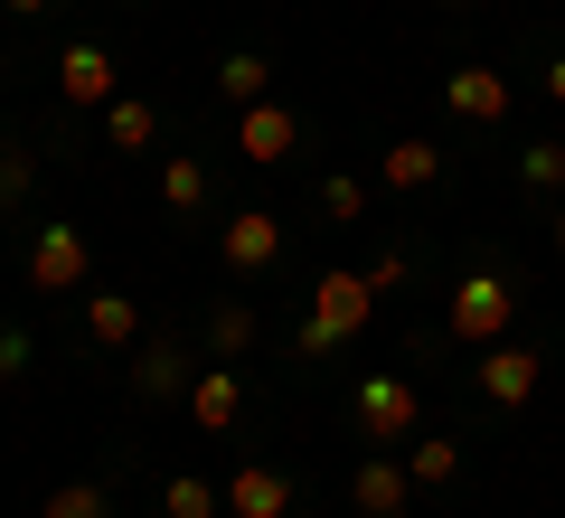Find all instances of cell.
<instances>
[{
  "mask_svg": "<svg viewBox=\"0 0 565 518\" xmlns=\"http://www.w3.org/2000/svg\"><path fill=\"white\" fill-rule=\"evenodd\" d=\"M367 311H377V283H367V274H321V283H311V311H302V349L321 359V349L359 339Z\"/></svg>",
  "mask_w": 565,
  "mask_h": 518,
  "instance_id": "6da1fadb",
  "label": "cell"
},
{
  "mask_svg": "<svg viewBox=\"0 0 565 518\" xmlns=\"http://www.w3.org/2000/svg\"><path fill=\"white\" fill-rule=\"evenodd\" d=\"M509 311H519V293H509V274H462L444 302L452 339H471V349H490V339H509Z\"/></svg>",
  "mask_w": 565,
  "mask_h": 518,
  "instance_id": "7a4b0ae2",
  "label": "cell"
},
{
  "mask_svg": "<svg viewBox=\"0 0 565 518\" xmlns=\"http://www.w3.org/2000/svg\"><path fill=\"white\" fill-rule=\"evenodd\" d=\"M29 293H95V245H85V226H39L29 236Z\"/></svg>",
  "mask_w": 565,
  "mask_h": 518,
  "instance_id": "3957f363",
  "label": "cell"
},
{
  "mask_svg": "<svg viewBox=\"0 0 565 518\" xmlns=\"http://www.w3.org/2000/svg\"><path fill=\"white\" fill-rule=\"evenodd\" d=\"M349 405H359V434H367V443H405V434L424 424V397H415V387L396 378V368L359 378V397H349Z\"/></svg>",
  "mask_w": 565,
  "mask_h": 518,
  "instance_id": "277c9868",
  "label": "cell"
},
{
  "mask_svg": "<svg viewBox=\"0 0 565 518\" xmlns=\"http://www.w3.org/2000/svg\"><path fill=\"white\" fill-rule=\"evenodd\" d=\"M471 378H481V397H490V405H527V397H537V378H546V359L527 349V339H490Z\"/></svg>",
  "mask_w": 565,
  "mask_h": 518,
  "instance_id": "5b68a950",
  "label": "cell"
},
{
  "mask_svg": "<svg viewBox=\"0 0 565 518\" xmlns=\"http://www.w3.org/2000/svg\"><path fill=\"white\" fill-rule=\"evenodd\" d=\"M189 424H199V434H236L245 424V368L236 359H217V368L189 378Z\"/></svg>",
  "mask_w": 565,
  "mask_h": 518,
  "instance_id": "8992f818",
  "label": "cell"
},
{
  "mask_svg": "<svg viewBox=\"0 0 565 518\" xmlns=\"http://www.w3.org/2000/svg\"><path fill=\"white\" fill-rule=\"evenodd\" d=\"M114 85H122V66H114V47H95V39H76L57 57V95L76 104V114H95V104H114Z\"/></svg>",
  "mask_w": 565,
  "mask_h": 518,
  "instance_id": "52a82bcc",
  "label": "cell"
},
{
  "mask_svg": "<svg viewBox=\"0 0 565 518\" xmlns=\"http://www.w3.org/2000/svg\"><path fill=\"white\" fill-rule=\"evenodd\" d=\"M292 141H302V123L282 114L274 95H264V104H245V114H236V151L255 160V170H274V160H292Z\"/></svg>",
  "mask_w": 565,
  "mask_h": 518,
  "instance_id": "ba28073f",
  "label": "cell"
},
{
  "mask_svg": "<svg viewBox=\"0 0 565 518\" xmlns=\"http://www.w3.org/2000/svg\"><path fill=\"white\" fill-rule=\"evenodd\" d=\"M217 255L236 264V274H264V264L282 255V218H264V208H236V218L217 226Z\"/></svg>",
  "mask_w": 565,
  "mask_h": 518,
  "instance_id": "9c48e42d",
  "label": "cell"
},
{
  "mask_svg": "<svg viewBox=\"0 0 565 518\" xmlns=\"http://www.w3.org/2000/svg\"><path fill=\"white\" fill-rule=\"evenodd\" d=\"M349 499H359V518H405V499H415V472H405L396 453H367L359 480H349Z\"/></svg>",
  "mask_w": 565,
  "mask_h": 518,
  "instance_id": "30bf717a",
  "label": "cell"
},
{
  "mask_svg": "<svg viewBox=\"0 0 565 518\" xmlns=\"http://www.w3.org/2000/svg\"><path fill=\"white\" fill-rule=\"evenodd\" d=\"M444 104H452L462 123H500V114H509V76H500V66H452V76H444Z\"/></svg>",
  "mask_w": 565,
  "mask_h": 518,
  "instance_id": "8fae6325",
  "label": "cell"
},
{
  "mask_svg": "<svg viewBox=\"0 0 565 518\" xmlns=\"http://www.w3.org/2000/svg\"><path fill=\"white\" fill-rule=\"evenodd\" d=\"M226 509H236V518H282V509H292V480H282L274 462H236V480H226Z\"/></svg>",
  "mask_w": 565,
  "mask_h": 518,
  "instance_id": "7c38bea8",
  "label": "cell"
},
{
  "mask_svg": "<svg viewBox=\"0 0 565 518\" xmlns=\"http://www.w3.org/2000/svg\"><path fill=\"white\" fill-rule=\"evenodd\" d=\"M104 141H114V151H151V141H161V114L141 95H114L104 104Z\"/></svg>",
  "mask_w": 565,
  "mask_h": 518,
  "instance_id": "4fadbf2b",
  "label": "cell"
},
{
  "mask_svg": "<svg viewBox=\"0 0 565 518\" xmlns=\"http://www.w3.org/2000/svg\"><path fill=\"white\" fill-rule=\"evenodd\" d=\"M85 330H95L104 349H132V339H141V302H122V293H85Z\"/></svg>",
  "mask_w": 565,
  "mask_h": 518,
  "instance_id": "5bb4252c",
  "label": "cell"
},
{
  "mask_svg": "<svg viewBox=\"0 0 565 518\" xmlns=\"http://www.w3.org/2000/svg\"><path fill=\"white\" fill-rule=\"evenodd\" d=\"M377 170H386V189H434V170H444V151H434V141H424V133H405L396 151L377 160Z\"/></svg>",
  "mask_w": 565,
  "mask_h": 518,
  "instance_id": "9a60e30c",
  "label": "cell"
},
{
  "mask_svg": "<svg viewBox=\"0 0 565 518\" xmlns=\"http://www.w3.org/2000/svg\"><path fill=\"white\" fill-rule=\"evenodd\" d=\"M217 95H226V104H236V114H245V104H264V95H274V66H264L255 47H236V57L217 66Z\"/></svg>",
  "mask_w": 565,
  "mask_h": 518,
  "instance_id": "2e32d148",
  "label": "cell"
},
{
  "mask_svg": "<svg viewBox=\"0 0 565 518\" xmlns=\"http://www.w3.org/2000/svg\"><path fill=\"white\" fill-rule=\"evenodd\" d=\"M207 349H217V359H245V349H255V302H217V311H207Z\"/></svg>",
  "mask_w": 565,
  "mask_h": 518,
  "instance_id": "e0dca14e",
  "label": "cell"
},
{
  "mask_svg": "<svg viewBox=\"0 0 565 518\" xmlns=\"http://www.w3.org/2000/svg\"><path fill=\"white\" fill-rule=\"evenodd\" d=\"M132 387H141L151 405H161V397H189V368H180V349H141V359H132Z\"/></svg>",
  "mask_w": 565,
  "mask_h": 518,
  "instance_id": "ac0fdd59",
  "label": "cell"
},
{
  "mask_svg": "<svg viewBox=\"0 0 565 518\" xmlns=\"http://www.w3.org/2000/svg\"><path fill=\"white\" fill-rule=\"evenodd\" d=\"M217 499H226V490H207L199 472H170V480H161V518H217Z\"/></svg>",
  "mask_w": 565,
  "mask_h": 518,
  "instance_id": "d6986e66",
  "label": "cell"
},
{
  "mask_svg": "<svg viewBox=\"0 0 565 518\" xmlns=\"http://www.w3.org/2000/svg\"><path fill=\"white\" fill-rule=\"evenodd\" d=\"M405 472H415V480H452V472H462V443H452V434H415V443H405Z\"/></svg>",
  "mask_w": 565,
  "mask_h": 518,
  "instance_id": "ffe728a7",
  "label": "cell"
},
{
  "mask_svg": "<svg viewBox=\"0 0 565 518\" xmlns=\"http://www.w3.org/2000/svg\"><path fill=\"white\" fill-rule=\"evenodd\" d=\"M199 199H207V170H199L189 151H170V170H161V208H170V218H189Z\"/></svg>",
  "mask_w": 565,
  "mask_h": 518,
  "instance_id": "44dd1931",
  "label": "cell"
},
{
  "mask_svg": "<svg viewBox=\"0 0 565 518\" xmlns=\"http://www.w3.org/2000/svg\"><path fill=\"white\" fill-rule=\"evenodd\" d=\"M519 180L527 189H565V141H527V151H519Z\"/></svg>",
  "mask_w": 565,
  "mask_h": 518,
  "instance_id": "7402d4cb",
  "label": "cell"
},
{
  "mask_svg": "<svg viewBox=\"0 0 565 518\" xmlns=\"http://www.w3.org/2000/svg\"><path fill=\"white\" fill-rule=\"evenodd\" d=\"M39 518H114V509H104L95 480H66V490H47V509H39Z\"/></svg>",
  "mask_w": 565,
  "mask_h": 518,
  "instance_id": "603a6c76",
  "label": "cell"
},
{
  "mask_svg": "<svg viewBox=\"0 0 565 518\" xmlns=\"http://www.w3.org/2000/svg\"><path fill=\"white\" fill-rule=\"evenodd\" d=\"M359 208H367V189L349 180V170H330V180H321V218H340V226H349Z\"/></svg>",
  "mask_w": 565,
  "mask_h": 518,
  "instance_id": "cb8c5ba5",
  "label": "cell"
},
{
  "mask_svg": "<svg viewBox=\"0 0 565 518\" xmlns=\"http://www.w3.org/2000/svg\"><path fill=\"white\" fill-rule=\"evenodd\" d=\"M29 180H39V170H29V151H0V199H29Z\"/></svg>",
  "mask_w": 565,
  "mask_h": 518,
  "instance_id": "d4e9b609",
  "label": "cell"
},
{
  "mask_svg": "<svg viewBox=\"0 0 565 518\" xmlns=\"http://www.w3.org/2000/svg\"><path fill=\"white\" fill-rule=\"evenodd\" d=\"M29 368V330H0V378H20Z\"/></svg>",
  "mask_w": 565,
  "mask_h": 518,
  "instance_id": "484cf974",
  "label": "cell"
},
{
  "mask_svg": "<svg viewBox=\"0 0 565 518\" xmlns=\"http://www.w3.org/2000/svg\"><path fill=\"white\" fill-rule=\"evenodd\" d=\"M546 95H556V104H565V57H556V66H546Z\"/></svg>",
  "mask_w": 565,
  "mask_h": 518,
  "instance_id": "4316f807",
  "label": "cell"
},
{
  "mask_svg": "<svg viewBox=\"0 0 565 518\" xmlns=\"http://www.w3.org/2000/svg\"><path fill=\"white\" fill-rule=\"evenodd\" d=\"M556 255H565V208H556Z\"/></svg>",
  "mask_w": 565,
  "mask_h": 518,
  "instance_id": "83f0119b",
  "label": "cell"
},
{
  "mask_svg": "<svg viewBox=\"0 0 565 518\" xmlns=\"http://www.w3.org/2000/svg\"><path fill=\"white\" fill-rule=\"evenodd\" d=\"M10 10H47V0H10Z\"/></svg>",
  "mask_w": 565,
  "mask_h": 518,
  "instance_id": "f1b7e54d",
  "label": "cell"
}]
</instances>
